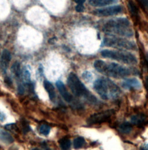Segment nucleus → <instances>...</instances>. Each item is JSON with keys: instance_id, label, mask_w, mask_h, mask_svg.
Returning <instances> with one entry per match:
<instances>
[{"instance_id": "1", "label": "nucleus", "mask_w": 148, "mask_h": 150, "mask_svg": "<svg viewBox=\"0 0 148 150\" xmlns=\"http://www.w3.org/2000/svg\"><path fill=\"white\" fill-rule=\"evenodd\" d=\"M94 67L98 72L116 79L138 75V71L135 68L127 67L115 63H107L103 60L95 61Z\"/></svg>"}, {"instance_id": "2", "label": "nucleus", "mask_w": 148, "mask_h": 150, "mask_svg": "<svg viewBox=\"0 0 148 150\" xmlns=\"http://www.w3.org/2000/svg\"><path fill=\"white\" fill-rule=\"evenodd\" d=\"M93 88L95 92L104 100H111L118 98L121 94L119 87L108 78H100L97 79Z\"/></svg>"}, {"instance_id": "3", "label": "nucleus", "mask_w": 148, "mask_h": 150, "mask_svg": "<svg viewBox=\"0 0 148 150\" xmlns=\"http://www.w3.org/2000/svg\"><path fill=\"white\" fill-rule=\"evenodd\" d=\"M103 31L108 35H118L131 37L134 35L129 20L125 17H118L107 21L103 27Z\"/></svg>"}, {"instance_id": "4", "label": "nucleus", "mask_w": 148, "mask_h": 150, "mask_svg": "<svg viewBox=\"0 0 148 150\" xmlns=\"http://www.w3.org/2000/svg\"><path fill=\"white\" fill-rule=\"evenodd\" d=\"M67 83L68 87L75 95L77 96H83L88 101L93 103L97 102L95 97L89 91L75 73H71L70 74L67 79Z\"/></svg>"}, {"instance_id": "5", "label": "nucleus", "mask_w": 148, "mask_h": 150, "mask_svg": "<svg viewBox=\"0 0 148 150\" xmlns=\"http://www.w3.org/2000/svg\"><path fill=\"white\" fill-rule=\"evenodd\" d=\"M101 56L106 59L116 60L117 61L129 64L135 65L137 64V59L131 53L122 50H104L101 52Z\"/></svg>"}, {"instance_id": "6", "label": "nucleus", "mask_w": 148, "mask_h": 150, "mask_svg": "<svg viewBox=\"0 0 148 150\" xmlns=\"http://www.w3.org/2000/svg\"><path fill=\"white\" fill-rule=\"evenodd\" d=\"M102 45L122 50L137 49V45L134 42L114 35H108V36H105L103 39Z\"/></svg>"}, {"instance_id": "7", "label": "nucleus", "mask_w": 148, "mask_h": 150, "mask_svg": "<svg viewBox=\"0 0 148 150\" xmlns=\"http://www.w3.org/2000/svg\"><path fill=\"white\" fill-rule=\"evenodd\" d=\"M115 114V112L113 109L105 110L100 113L92 114L87 120V123L89 125L97 124H101L110 120L111 118Z\"/></svg>"}, {"instance_id": "8", "label": "nucleus", "mask_w": 148, "mask_h": 150, "mask_svg": "<svg viewBox=\"0 0 148 150\" xmlns=\"http://www.w3.org/2000/svg\"><path fill=\"white\" fill-rule=\"evenodd\" d=\"M122 11V8L120 5H114L104 8L97 9L93 11V14L99 17H106L117 15L120 13Z\"/></svg>"}, {"instance_id": "9", "label": "nucleus", "mask_w": 148, "mask_h": 150, "mask_svg": "<svg viewBox=\"0 0 148 150\" xmlns=\"http://www.w3.org/2000/svg\"><path fill=\"white\" fill-rule=\"evenodd\" d=\"M122 87L128 90H139L142 88V84L140 81L137 78H130L126 79L122 82Z\"/></svg>"}, {"instance_id": "10", "label": "nucleus", "mask_w": 148, "mask_h": 150, "mask_svg": "<svg viewBox=\"0 0 148 150\" xmlns=\"http://www.w3.org/2000/svg\"><path fill=\"white\" fill-rule=\"evenodd\" d=\"M56 84L59 91L60 93L64 98V99L67 102H70L72 101V98L71 94L67 90V88L64 83L61 81H57Z\"/></svg>"}, {"instance_id": "11", "label": "nucleus", "mask_w": 148, "mask_h": 150, "mask_svg": "<svg viewBox=\"0 0 148 150\" xmlns=\"http://www.w3.org/2000/svg\"><path fill=\"white\" fill-rule=\"evenodd\" d=\"M12 59L11 53L8 50H4L1 56V68L3 72L5 73L8 67L9 64Z\"/></svg>"}, {"instance_id": "12", "label": "nucleus", "mask_w": 148, "mask_h": 150, "mask_svg": "<svg viewBox=\"0 0 148 150\" xmlns=\"http://www.w3.org/2000/svg\"><path fill=\"white\" fill-rule=\"evenodd\" d=\"M118 2V0H89V4L94 7H103Z\"/></svg>"}, {"instance_id": "13", "label": "nucleus", "mask_w": 148, "mask_h": 150, "mask_svg": "<svg viewBox=\"0 0 148 150\" xmlns=\"http://www.w3.org/2000/svg\"><path fill=\"white\" fill-rule=\"evenodd\" d=\"M44 88L49 94V96L52 101H53L56 98V92L53 85L48 81H45L43 82Z\"/></svg>"}, {"instance_id": "14", "label": "nucleus", "mask_w": 148, "mask_h": 150, "mask_svg": "<svg viewBox=\"0 0 148 150\" xmlns=\"http://www.w3.org/2000/svg\"><path fill=\"white\" fill-rule=\"evenodd\" d=\"M131 123L135 125H143L146 121V117L142 114H138L132 116L131 117Z\"/></svg>"}, {"instance_id": "15", "label": "nucleus", "mask_w": 148, "mask_h": 150, "mask_svg": "<svg viewBox=\"0 0 148 150\" xmlns=\"http://www.w3.org/2000/svg\"><path fill=\"white\" fill-rule=\"evenodd\" d=\"M0 140L5 144H11L14 141L12 136L7 132L0 129Z\"/></svg>"}, {"instance_id": "16", "label": "nucleus", "mask_w": 148, "mask_h": 150, "mask_svg": "<svg viewBox=\"0 0 148 150\" xmlns=\"http://www.w3.org/2000/svg\"><path fill=\"white\" fill-rule=\"evenodd\" d=\"M118 129L120 132L123 134H128L131 132L132 129V126L130 123L128 122H125L120 124Z\"/></svg>"}, {"instance_id": "17", "label": "nucleus", "mask_w": 148, "mask_h": 150, "mask_svg": "<svg viewBox=\"0 0 148 150\" xmlns=\"http://www.w3.org/2000/svg\"><path fill=\"white\" fill-rule=\"evenodd\" d=\"M59 143L60 148L62 149H68L70 148L71 143L68 137H63L59 140Z\"/></svg>"}, {"instance_id": "18", "label": "nucleus", "mask_w": 148, "mask_h": 150, "mask_svg": "<svg viewBox=\"0 0 148 150\" xmlns=\"http://www.w3.org/2000/svg\"><path fill=\"white\" fill-rule=\"evenodd\" d=\"M11 71L13 75L15 76V77H16L17 79L20 78L21 75V69L20 64L18 62H16L12 65L11 68Z\"/></svg>"}, {"instance_id": "19", "label": "nucleus", "mask_w": 148, "mask_h": 150, "mask_svg": "<svg viewBox=\"0 0 148 150\" xmlns=\"http://www.w3.org/2000/svg\"><path fill=\"white\" fill-rule=\"evenodd\" d=\"M128 7L129 9V11L131 13V14L134 16H137L138 15V11L134 4V3L131 1V0H129L128 3Z\"/></svg>"}, {"instance_id": "20", "label": "nucleus", "mask_w": 148, "mask_h": 150, "mask_svg": "<svg viewBox=\"0 0 148 150\" xmlns=\"http://www.w3.org/2000/svg\"><path fill=\"white\" fill-rule=\"evenodd\" d=\"M85 143V140L83 137H76L74 140V147L76 149L81 148Z\"/></svg>"}, {"instance_id": "21", "label": "nucleus", "mask_w": 148, "mask_h": 150, "mask_svg": "<svg viewBox=\"0 0 148 150\" xmlns=\"http://www.w3.org/2000/svg\"><path fill=\"white\" fill-rule=\"evenodd\" d=\"M51 131V127L46 124H43L39 128L40 133L45 136L49 135Z\"/></svg>"}, {"instance_id": "22", "label": "nucleus", "mask_w": 148, "mask_h": 150, "mask_svg": "<svg viewBox=\"0 0 148 150\" xmlns=\"http://www.w3.org/2000/svg\"><path fill=\"white\" fill-rule=\"evenodd\" d=\"M23 79L26 84L30 85V73L27 69H24L23 72Z\"/></svg>"}, {"instance_id": "23", "label": "nucleus", "mask_w": 148, "mask_h": 150, "mask_svg": "<svg viewBox=\"0 0 148 150\" xmlns=\"http://www.w3.org/2000/svg\"><path fill=\"white\" fill-rule=\"evenodd\" d=\"M5 128H6V129H7L8 130H9L11 132H15V133L16 132L17 133L19 132V129L15 124H7L5 126Z\"/></svg>"}, {"instance_id": "24", "label": "nucleus", "mask_w": 148, "mask_h": 150, "mask_svg": "<svg viewBox=\"0 0 148 150\" xmlns=\"http://www.w3.org/2000/svg\"><path fill=\"white\" fill-rule=\"evenodd\" d=\"M82 76L84 78V79H85L87 81L91 80L92 79V77H93L92 75L91 74V73L89 72H87V71L84 72L83 75H82Z\"/></svg>"}, {"instance_id": "25", "label": "nucleus", "mask_w": 148, "mask_h": 150, "mask_svg": "<svg viewBox=\"0 0 148 150\" xmlns=\"http://www.w3.org/2000/svg\"><path fill=\"white\" fill-rule=\"evenodd\" d=\"M84 9V8L82 4H78L75 7V10L78 12H83Z\"/></svg>"}, {"instance_id": "26", "label": "nucleus", "mask_w": 148, "mask_h": 150, "mask_svg": "<svg viewBox=\"0 0 148 150\" xmlns=\"http://www.w3.org/2000/svg\"><path fill=\"white\" fill-rule=\"evenodd\" d=\"M18 92L20 95H23L24 92V88L21 84L18 85Z\"/></svg>"}, {"instance_id": "27", "label": "nucleus", "mask_w": 148, "mask_h": 150, "mask_svg": "<svg viewBox=\"0 0 148 150\" xmlns=\"http://www.w3.org/2000/svg\"><path fill=\"white\" fill-rule=\"evenodd\" d=\"M142 4L148 11V0H139Z\"/></svg>"}, {"instance_id": "28", "label": "nucleus", "mask_w": 148, "mask_h": 150, "mask_svg": "<svg viewBox=\"0 0 148 150\" xmlns=\"http://www.w3.org/2000/svg\"><path fill=\"white\" fill-rule=\"evenodd\" d=\"M5 118H6L5 115L4 113L0 112V121L3 122V121H4Z\"/></svg>"}, {"instance_id": "29", "label": "nucleus", "mask_w": 148, "mask_h": 150, "mask_svg": "<svg viewBox=\"0 0 148 150\" xmlns=\"http://www.w3.org/2000/svg\"><path fill=\"white\" fill-rule=\"evenodd\" d=\"M5 83L6 84H7L8 85H10L12 84V82L11 79H10L9 77H6V78L5 79Z\"/></svg>"}, {"instance_id": "30", "label": "nucleus", "mask_w": 148, "mask_h": 150, "mask_svg": "<svg viewBox=\"0 0 148 150\" xmlns=\"http://www.w3.org/2000/svg\"><path fill=\"white\" fill-rule=\"evenodd\" d=\"M140 148L142 149H148V143H145Z\"/></svg>"}, {"instance_id": "31", "label": "nucleus", "mask_w": 148, "mask_h": 150, "mask_svg": "<svg viewBox=\"0 0 148 150\" xmlns=\"http://www.w3.org/2000/svg\"><path fill=\"white\" fill-rule=\"evenodd\" d=\"M145 88L148 92V76H146L145 79Z\"/></svg>"}, {"instance_id": "32", "label": "nucleus", "mask_w": 148, "mask_h": 150, "mask_svg": "<svg viewBox=\"0 0 148 150\" xmlns=\"http://www.w3.org/2000/svg\"><path fill=\"white\" fill-rule=\"evenodd\" d=\"M75 1L78 4H83L86 1V0H75Z\"/></svg>"}, {"instance_id": "33", "label": "nucleus", "mask_w": 148, "mask_h": 150, "mask_svg": "<svg viewBox=\"0 0 148 150\" xmlns=\"http://www.w3.org/2000/svg\"><path fill=\"white\" fill-rule=\"evenodd\" d=\"M146 64H147V66L148 68V53H147L146 55Z\"/></svg>"}]
</instances>
